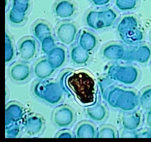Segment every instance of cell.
I'll list each match as a JSON object with an SVG mask.
<instances>
[{
  "mask_svg": "<svg viewBox=\"0 0 151 142\" xmlns=\"http://www.w3.org/2000/svg\"><path fill=\"white\" fill-rule=\"evenodd\" d=\"M63 92L75 96L84 106H90L96 100V82L92 75L84 70L66 71L60 78Z\"/></svg>",
  "mask_w": 151,
  "mask_h": 142,
  "instance_id": "1",
  "label": "cell"
},
{
  "mask_svg": "<svg viewBox=\"0 0 151 142\" xmlns=\"http://www.w3.org/2000/svg\"><path fill=\"white\" fill-rule=\"evenodd\" d=\"M101 94L109 106L123 112L134 111L139 104V96L135 91L116 87L112 81L102 87Z\"/></svg>",
  "mask_w": 151,
  "mask_h": 142,
  "instance_id": "2",
  "label": "cell"
},
{
  "mask_svg": "<svg viewBox=\"0 0 151 142\" xmlns=\"http://www.w3.org/2000/svg\"><path fill=\"white\" fill-rule=\"evenodd\" d=\"M63 89L55 81H38L34 85L33 93L35 96L50 105L58 104L63 99Z\"/></svg>",
  "mask_w": 151,
  "mask_h": 142,
  "instance_id": "3",
  "label": "cell"
},
{
  "mask_svg": "<svg viewBox=\"0 0 151 142\" xmlns=\"http://www.w3.org/2000/svg\"><path fill=\"white\" fill-rule=\"evenodd\" d=\"M108 76L112 81L129 86L137 82L140 72L138 68L134 65L114 64L109 67Z\"/></svg>",
  "mask_w": 151,
  "mask_h": 142,
  "instance_id": "4",
  "label": "cell"
},
{
  "mask_svg": "<svg viewBox=\"0 0 151 142\" xmlns=\"http://www.w3.org/2000/svg\"><path fill=\"white\" fill-rule=\"evenodd\" d=\"M75 117L73 109L67 105L58 106L52 113L53 122L59 128H66L72 125Z\"/></svg>",
  "mask_w": 151,
  "mask_h": 142,
  "instance_id": "5",
  "label": "cell"
},
{
  "mask_svg": "<svg viewBox=\"0 0 151 142\" xmlns=\"http://www.w3.org/2000/svg\"><path fill=\"white\" fill-rule=\"evenodd\" d=\"M78 34V28L72 22L60 23L56 29L58 39L65 45H70L75 41Z\"/></svg>",
  "mask_w": 151,
  "mask_h": 142,
  "instance_id": "6",
  "label": "cell"
},
{
  "mask_svg": "<svg viewBox=\"0 0 151 142\" xmlns=\"http://www.w3.org/2000/svg\"><path fill=\"white\" fill-rule=\"evenodd\" d=\"M128 60L136 61L139 64L148 63L151 59V47L147 44H140L125 54Z\"/></svg>",
  "mask_w": 151,
  "mask_h": 142,
  "instance_id": "7",
  "label": "cell"
},
{
  "mask_svg": "<svg viewBox=\"0 0 151 142\" xmlns=\"http://www.w3.org/2000/svg\"><path fill=\"white\" fill-rule=\"evenodd\" d=\"M9 75L15 82H25L30 78L31 69L27 64L23 62L15 63L10 67L9 70Z\"/></svg>",
  "mask_w": 151,
  "mask_h": 142,
  "instance_id": "8",
  "label": "cell"
},
{
  "mask_svg": "<svg viewBox=\"0 0 151 142\" xmlns=\"http://www.w3.org/2000/svg\"><path fill=\"white\" fill-rule=\"evenodd\" d=\"M37 44L34 38H24L19 44V53L20 58L24 61H29L36 54Z\"/></svg>",
  "mask_w": 151,
  "mask_h": 142,
  "instance_id": "9",
  "label": "cell"
},
{
  "mask_svg": "<svg viewBox=\"0 0 151 142\" xmlns=\"http://www.w3.org/2000/svg\"><path fill=\"white\" fill-rule=\"evenodd\" d=\"M44 121L40 115H31L24 121L23 127L25 133L29 135H37L43 130Z\"/></svg>",
  "mask_w": 151,
  "mask_h": 142,
  "instance_id": "10",
  "label": "cell"
},
{
  "mask_svg": "<svg viewBox=\"0 0 151 142\" xmlns=\"http://www.w3.org/2000/svg\"><path fill=\"white\" fill-rule=\"evenodd\" d=\"M126 51L125 47L118 43H111L105 46L103 50V56L109 61H119L125 59Z\"/></svg>",
  "mask_w": 151,
  "mask_h": 142,
  "instance_id": "11",
  "label": "cell"
},
{
  "mask_svg": "<svg viewBox=\"0 0 151 142\" xmlns=\"http://www.w3.org/2000/svg\"><path fill=\"white\" fill-rule=\"evenodd\" d=\"M24 109L18 103L11 102L8 104L5 109V126L11 124H18L22 119Z\"/></svg>",
  "mask_w": 151,
  "mask_h": 142,
  "instance_id": "12",
  "label": "cell"
},
{
  "mask_svg": "<svg viewBox=\"0 0 151 142\" xmlns=\"http://www.w3.org/2000/svg\"><path fill=\"white\" fill-rule=\"evenodd\" d=\"M76 7L74 3L69 0H60L54 7L55 16L59 19H66L71 18L75 13Z\"/></svg>",
  "mask_w": 151,
  "mask_h": 142,
  "instance_id": "13",
  "label": "cell"
},
{
  "mask_svg": "<svg viewBox=\"0 0 151 142\" xmlns=\"http://www.w3.org/2000/svg\"><path fill=\"white\" fill-rule=\"evenodd\" d=\"M142 124V115L137 111L128 112L122 117L123 128L129 131H136Z\"/></svg>",
  "mask_w": 151,
  "mask_h": 142,
  "instance_id": "14",
  "label": "cell"
},
{
  "mask_svg": "<svg viewBox=\"0 0 151 142\" xmlns=\"http://www.w3.org/2000/svg\"><path fill=\"white\" fill-rule=\"evenodd\" d=\"M47 59L51 66L55 70L58 69L64 64L66 59V53L65 49L60 46H56L47 54Z\"/></svg>",
  "mask_w": 151,
  "mask_h": 142,
  "instance_id": "15",
  "label": "cell"
},
{
  "mask_svg": "<svg viewBox=\"0 0 151 142\" xmlns=\"http://www.w3.org/2000/svg\"><path fill=\"white\" fill-rule=\"evenodd\" d=\"M55 70L51 66L48 59H42L38 61L34 66V74L38 78L45 80L51 76Z\"/></svg>",
  "mask_w": 151,
  "mask_h": 142,
  "instance_id": "16",
  "label": "cell"
},
{
  "mask_svg": "<svg viewBox=\"0 0 151 142\" xmlns=\"http://www.w3.org/2000/svg\"><path fill=\"white\" fill-rule=\"evenodd\" d=\"M97 38L94 33L83 30L81 32L78 38V45L83 50L91 52L97 47Z\"/></svg>",
  "mask_w": 151,
  "mask_h": 142,
  "instance_id": "17",
  "label": "cell"
},
{
  "mask_svg": "<svg viewBox=\"0 0 151 142\" xmlns=\"http://www.w3.org/2000/svg\"><path fill=\"white\" fill-rule=\"evenodd\" d=\"M75 137L78 138H94L97 137V131L91 123L83 121L78 124L75 132Z\"/></svg>",
  "mask_w": 151,
  "mask_h": 142,
  "instance_id": "18",
  "label": "cell"
},
{
  "mask_svg": "<svg viewBox=\"0 0 151 142\" xmlns=\"http://www.w3.org/2000/svg\"><path fill=\"white\" fill-rule=\"evenodd\" d=\"M120 38L128 45H136L139 44L144 38V34L139 28L120 33Z\"/></svg>",
  "mask_w": 151,
  "mask_h": 142,
  "instance_id": "19",
  "label": "cell"
},
{
  "mask_svg": "<svg viewBox=\"0 0 151 142\" xmlns=\"http://www.w3.org/2000/svg\"><path fill=\"white\" fill-rule=\"evenodd\" d=\"M86 114L88 118L96 122H101L107 117V109L101 103L91 105L86 109Z\"/></svg>",
  "mask_w": 151,
  "mask_h": 142,
  "instance_id": "20",
  "label": "cell"
},
{
  "mask_svg": "<svg viewBox=\"0 0 151 142\" xmlns=\"http://www.w3.org/2000/svg\"><path fill=\"white\" fill-rule=\"evenodd\" d=\"M89 52L83 50L79 45L75 46L70 51V57L72 62L78 65L85 64L89 59Z\"/></svg>",
  "mask_w": 151,
  "mask_h": 142,
  "instance_id": "21",
  "label": "cell"
},
{
  "mask_svg": "<svg viewBox=\"0 0 151 142\" xmlns=\"http://www.w3.org/2000/svg\"><path fill=\"white\" fill-rule=\"evenodd\" d=\"M137 28H139V22L137 18L134 16H126L119 21L117 25V31L120 33Z\"/></svg>",
  "mask_w": 151,
  "mask_h": 142,
  "instance_id": "22",
  "label": "cell"
},
{
  "mask_svg": "<svg viewBox=\"0 0 151 142\" xmlns=\"http://www.w3.org/2000/svg\"><path fill=\"white\" fill-rule=\"evenodd\" d=\"M33 35L39 41H41L45 36L52 34V30L48 23L44 21L36 22L33 27Z\"/></svg>",
  "mask_w": 151,
  "mask_h": 142,
  "instance_id": "23",
  "label": "cell"
},
{
  "mask_svg": "<svg viewBox=\"0 0 151 142\" xmlns=\"http://www.w3.org/2000/svg\"><path fill=\"white\" fill-rule=\"evenodd\" d=\"M99 16L103 28L111 26L117 19V15L112 9H107V10L99 11Z\"/></svg>",
  "mask_w": 151,
  "mask_h": 142,
  "instance_id": "24",
  "label": "cell"
},
{
  "mask_svg": "<svg viewBox=\"0 0 151 142\" xmlns=\"http://www.w3.org/2000/svg\"><path fill=\"white\" fill-rule=\"evenodd\" d=\"M86 25L91 29L96 30L103 29L101 22H100L99 11L91 10L88 12L86 16Z\"/></svg>",
  "mask_w": 151,
  "mask_h": 142,
  "instance_id": "25",
  "label": "cell"
},
{
  "mask_svg": "<svg viewBox=\"0 0 151 142\" xmlns=\"http://www.w3.org/2000/svg\"><path fill=\"white\" fill-rule=\"evenodd\" d=\"M139 104L145 110L151 109V86L145 87L139 95Z\"/></svg>",
  "mask_w": 151,
  "mask_h": 142,
  "instance_id": "26",
  "label": "cell"
},
{
  "mask_svg": "<svg viewBox=\"0 0 151 142\" xmlns=\"http://www.w3.org/2000/svg\"><path fill=\"white\" fill-rule=\"evenodd\" d=\"M26 19V13H21L15 9L12 8L8 13V19L13 25H21Z\"/></svg>",
  "mask_w": 151,
  "mask_h": 142,
  "instance_id": "27",
  "label": "cell"
},
{
  "mask_svg": "<svg viewBox=\"0 0 151 142\" xmlns=\"http://www.w3.org/2000/svg\"><path fill=\"white\" fill-rule=\"evenodd\" d=\"M40 41H41V50L43 51V53L47 55L56 47L55 41L52 34L45 36Z\"/></svg>",
  "mask_w": 151,
  "mask_h": 142,
  "instance_id": "28",
  "label": "cell"
},
{
  "mask_svg": "<svg viewBox=\"0 0 151 142\" xmlns=\"http://www.w3.org/2000/svg\"><path fill=\"white\" fill-rule=\"evenodd\" d=\"M15 50L11 38L7 33L5 35V62L10 63L14 58Z\"/></svg>",
  "mask_w": 151,
  "mask_h": 142,
  "instance_id": "29",
  "label": "cell"
},
{
  "mask_svg": "<svg viewBox=\"0 0 151 142\" xmlns=\"http://www.w3.org/2000/svg\"><path fill=\"white\" fill-rule=\"evenodd\" d=\"M137 1L130 0H116L115 5L118 10L121 11H130L137 7Z\"/></svg>",
  "mask_w": 151,
  "mask_h": 142,
  "instance_id": "30",
  "label": "cell"
},
{
  "mask_svg": "<svg viewBox=\"0 0 151 142\" xmlns=\"http://www.w3.org/2000/svg\"><path fill=\"white\" fill-rule=\"evenodd\" d=\"M117 137L116 130L111 127L105 126L103 127L98 132H97V138H115Z\"/></svg>",
  "mask_w": 151,
  "mask_h": 142,
  "instance_id": "31",
  "label": "cell"
},
{
  "mask_svg": "<svg viewBox=\"0 0 151 142\" xmlns=\"http://www.w3.org/2000/svg\"><path fill=\"white\" fill-rule=\"evenodd\" d=\"M12 8L21 13H27L29 8V0H13Z\"/></svg>",
  "mask_w": 151,
  "mask_h": 142,
  "instance_id": "32",
  "label": "cell"
},
{
  "mask_svg": "<svg viewBox=\"0 0 151 142\" xmlns=\"http://www.w3.org/2000/svg\"><path fill=\"white\" fill-rule=\"evenodd\" d=\"M6 137L14 138L19 136L20 133V127L18 124H11L5 126Z\"/></svg>",
  "mask_w": 151,
  "mask_h": 142,
  "instance_id": "33",
  "label": "cell"
},
{
  "mask_svg": "<svg viewBox=\"0 0 151 142\" xmlns=\"http://www.w3.org/2000/svg\"><path fill=\"white\" fill-rule=\"evenodd\" d=\"M55 138H74V135L69 130H63L57 133Z\"/></svg>",
  "mask_w": 151,
  "mask_h": 142,
  "instance_id": "34",
  "label": "cell"
},
{
  "mask_svg": "<svg viewBox=\"0 0 151 142\" xmlns=\"http://www.w3.org/2000/svg\"><path fill=\"white\" fill-rule=\"evenodd\" d=\"M137 138H151V129L142 130L140 133H137Z\"/></svg>",
  "mask_w": 151,
  "mask_h": 142,
  "instance_id": "35",
  "label": "cell"
},
{
  "mask_svg": "<svg viewBox=\"0 0 151 142\" xmlns=\"http://www.w3.org/2000/svg\"><path fill=\"white\" fill-rule=\"evenodd\" d=\"M94 5L102 7V6H106L110 3L111 0H90Z\"/></svg>",
  "mask_w": 151,
  "mask_h": 142,
  "instance_id": "36",
  "label": "cell"
},
{
  "mask_svg": "<svg viewBox=\"0 0 151 142\" xmlns=\"http://www.w3.org/2000/svg\"><path fill=\"white\" fill-rule=\"evenodd\" d=\"M146 124L148 127V128L151 129V109L147 110V114H146Z\"/></svg>",
  "mask_w": 151,
  "mask_h": 142,
  "instance_id": "37",
  "label": "cell"
},
{
  "mask_svg": "<svg viewBox=\"0 0 151 142\" xmlns=\"http://www.w3.org/2000/svg\"><path fill=\"white\" fill-rule=\"evenodd\" d=\"M130 1H137V0H130Z\"/></svg>",
  "mask_w": 151,
  "mask_h": 142,
  "instance_id": "38",
  "label": "cell"
}]
</instances>
